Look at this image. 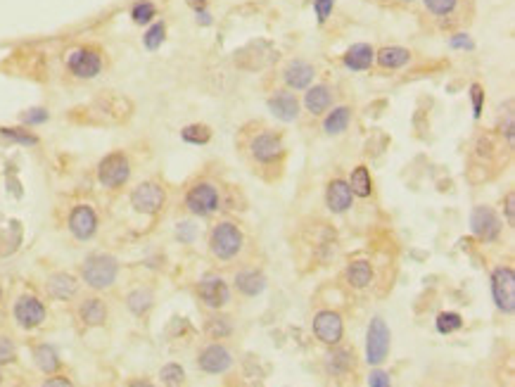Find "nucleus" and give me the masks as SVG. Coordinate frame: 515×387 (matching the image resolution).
Here are the masks:
<instances>
[{
    "instance_id": "nucleus-7",
    "label": "nucleus",
    "mask_w": 515,
    "mask_h": 387,
    "mask_svg": "<svg viewBox=\"0 0 515 387\" xmlns=\"http://www.w3.org/2000/svg\"><path fill=\"white\" fill-rule=\"evenodd\" d=\"M164 202H166L164 188L159 183H154V181H145V183H141L131 192L133 209L141 214H147V217H154V214L162 212Z\"/></svg>"
},
{
    "instance_id": "nucleus-25",
    "label": "nucleus",
    "mask_w": 515,
    "mask_h": 387,
    "mask_svg": "<svg viewBox=\"0 0 515 387\" xmlns=\"http://www.w3.org/2000/svg\"><path fill=\"white\" fill-rule=\"evenodd\" d=\"M76 287H79V283L69 273H53L48 278V292L55 300H71L76 295Z\"/></svg>"
},
{
    "instance_id": "nucleus-1",
    "label": "nucleus",
    "mask_w": 515,
    "mask_h": 387,
    "mask_svg": "<svg viewBox=\"0 0 515 387\" xmlns=\"http://www.w3.org/2000/svg\"><path fill=\"white\" fill-rule=\"evenodd\" d=\"M240 147L242 154L247 157V162L252 164V169L257 174H262L264 179L273 181L278 179L287 157V147L282 141V134L273 129L259 126V131H240Z\"/></svg>"
},
{
    "instance_id": "nucleus-9",
    "label": "nucleus",
    "mask_w": 515,
    "mask_h": 387,
    "mask_svg": "<svg viewBox=\"0 0 515 387\" xmlns=\"http://www.w3.org/2000/svg\"><path fill=\"white\" fill-rule=\"evenodd\" d=\"M219 190L216 186L207 183V181H199L188 190L186 195V207L190 209L195 217H209L219 209Z\"/></svg>"
},
{
    "instance_id": "nucleus-47",
    "label": "nucleus",
    "mask_w": 515,
    "mask_h": 387,
    "mask_svg": "<svg viewBox=\"0 0 515 387\" xmlns=\"http://www.w3.org/2000/svg\"><path fill=\"white\" fill-rule=\"evenodd\" d=\"M197 21H199V24H204V26H209V24H212V15H209L207 10H197Z\"/></svg>"
},
{
    "instance_id": "nucleus-31",
    "label": "nucleus",
    "mask_w": 515,
    "mask_h": 387,
    "mask_svg": "<svg viewBox=\"0 0 515 387\" xmlns=\"http://www.w3.org/2000/svg\"><path fill=\"white\" fill-rule=\"evenodd\" d=\"M33 357H36V366L41 368L43 373H55V370L60 368V357H57V352H55L50 345L36 347Z\"/></svg>"
},
{
    "instance_id": "nucleus-34",
    "label": "nucleus",
    "mask_w": 515,
    "mask_h": 387,
    "mask_svg": "<svg viewBox=\"0 0 515 387\" xmlns=\"http://www.w3.org/2000/svg\"><path fill=\"white\" fill-rule=\"evenodd\" d=\"M164 36H166V26L164 21H157V24H152L147 29V34L143 36V43H145L147 51H157L159 46L164 43Z\"/></svg>"
},
{
    "instance_id": "nucleus-36",
    "label": "nucleus",
    "mask_w": 515,
    "mask_h": 387,
    "mask_svg": "<svg viewBox=\"0 0 515 387\" xmlns=\"http://www.w3.org/2000/svg\"><path fill=\"white\" fill-rule=\"evenodd\" d=\"M207 330H209V335L214 337H226V335H231L233 333V323H231V318L228 316H212L209 318V323H207Z\"/></svg>"
},
{
    "instance_id": "nucleus-21",
    "label": "nucleus",
    "mask_w": 515,
    "mask_h": 387,
    "mask_svg": "<svg viewBox=\"0 0 515 387\" xmlns=\"http://www.w3.org/2000/svg\"><path fill=\"white\" fill-rule=\"evenodd\" d=\"M330 102H332V91L325 84L311 86L307 93H304V107H307V112L314 114V117L328 112Z\"/></svg>"
},
{
    "instance_id": "nucleus-18",
    "label": "nucleus",
    "mask_w": 515,
    "mask_h": 387,
    "mask_svg": "<svg viewBox=\"0 0 515 387\" xmlns=\"http://www.w3.org/2000/svg\"><path fill=\"white\" fill-rule=\"evenodd\" d=\"M266 105H269V112L275 119L285 121V124H290V121H295L299 117V100L295 93L290 91H275Z\"/></svg>"
},
{
    "instance_id": "nucleus-11",
    "label": "nucleus",
    "mask_w": 515,
    "mask_h": 387,
    "mask_svg": "<svg viewBox=\"0 0 515 387\" xmlns=\"http://www.w3.org/2000/svg\"><path fill=\"white\" fill-rule=\"evenodd\" d=\"M470 231L475 237H480L482 242H494L501 235V219L496 217V212L487 204H478L470 214Z\"/></svg>"
},
{
    "instance_id": "nucleus-48",
    "label": "nucleus",
    "mask_w": 515,
    "mask_h": 387,
    "mask_svg": "<svg viewBox=\"0 0 515 387\" xmlns=\"http://www.w3.org/2000/svg\"><path fill=\"white\" fill-rule=\"evenodd\" d=\"M43 385H46V387H53V385H62V387H69L71 383H69V380H66V378H53V380H46V383H43Z\"/></svg>"
},
{
    "instance_id": "nucleus-4",
    "label": "nucleus",
    "mask_w": 515,
    "mask_h": 387,
    "mask_svg": "<svg viewBox=\"0 0 515 387\" xmlns=\"http://www.w3.org/2000/svg\"><path fill=\"white\" fill-rule=\"evenodd\" d=\"M83 280L93 287V290H105L114 283L116 273H119V264L109 254H93L83 264Z\"/></svg>"
},
{
    "instance_id": "nucleus-51",
    "label": "nucleus",
    "mask_w": 515,
    "mask_h": 387,
    "mask_svg": "<svg viewBox=\"0 0 515 387\" xmlns=\"http://www.w3.org/2000/svg\"><path fill=\"white\" fill-rule=\"evenodd\" d=\"M0 300H3V290H0Z\"/></svg>"
},
{
    "instance_id": "nucleus-44",
    "label": "nucleus",
    "mask_w": 515,
    "mask_h": 387,
    "mask_svg": "<svg viewBox=\"0 0 515 387\" xmlns=\"http://www.w3.org/2000/svg\"><path fill=\"white\" fill-rule=\"evenodd\" d=\"M179 237H181V242H192V237H195V226H192L190 221L179 224Z\"/></svg>"
},
{
    "instance_id": "nucleus-40",
    "label": "nucleus",
    "mask_w": 515,
    "mask_h": 387,
    "mask_svg": "<svg viewBox=\"0 0 515 387\" xmlns=\"http://www.w3.org/2000/svg\"><path fill=\"white\" fill-rule=\"evenodd\" d=\"M470 100H473V114L475 119L482 117V105H485V91H482L480 84L470 86Z\"/></svg>"
},
{
    "instance_id": "nucleus-30",
    "label": "nucleus",
    "mask_w": 515,
    "mask_h": 387,
    "mask_svg": "<svg viewBox=\"0 0 515 387\" xmlns=\"http://www.w3.org/2000/svg\"><path fill=\"white\" fill-rule=\"evenodd\" d=\"M152 302H154V297H152V292L150 290H133L129 297H126V304H129V309L136 316H145V314L152 309Z\"/></svg>"
},
{
    "instance_id": "nucleus-14",
    "label": "nucleus",
    "mask_w": 515,
    "mask_h": 387,
    "mask_svg": "<svg viewBox=\"0 0 515 387\" xmlns=\"http://www.w3.org/2000/svg\"><path fill=\"white\" fill-rule=\"evenodd\" d=\"M15 318H17V323L26 330L38 328V325L46 321V307H43V302L36 300V297L24 295L15 304Z\"/></svg>"
},
{
    "instance_id": "nucleus-26",
    "label": "nucleus",
    "mask_w": 515,
    "mask_h": 387,
    "mask_svg": "<svg viewBox=\"0 0 515 387\" xmlns=\"http://www.w3.org/2000/svg\"><path fill=\"white\" fill-rule=\"evenodd\" d=\"M370 280H373V267H370V262L356 259V262H352L347 267V283L352 287L361 290V287L370 285Z\"/></svg>"
},
{
    "instance_id": "nucleus-23",
    "label": "nucleus",
    "mask_w": 515,
    "mask_h": 387,
    "mask_svg": "<svg viewBox=\"0 0 515 387\" xmlns=\"http://www.w3.org/2000/svg\"><path fill=\"white\" fill-rule=\"evenodd\" d=\"M411 57H413L411 51L401 46H387L375 53V62H378L382 69H401L411 62Z\"/></svg>"
},
{
    "instance_id": "nucleus-49",
    "label": "nucleus",
    "mask_w": 515,
    "mask_h": 387,
    "mask_svg": "<svg viewBox=\"0 0 515 387\" xmlns=\"http://www.w3.org/2000/svg\"><path fill=\"white\" fill-rule=\"evenodd\" d=\"M188 5H190V8H195V12H197V10L207 8V0H188Z\"/></svg>"
},
{
    "instance_id": "nucleus-8",
    "label": "nucleus",
    "mask_w": 515,
    "mask_h": 387,
    "mask_svg": "<svg viewBox=\"0 0 515 387\" xmlns=\"http://www.w3.org/2000/svg\"><path fill=\"white\" fill-rule=\"evenodd\" d=\"M66 69L76 79H96L102 71V55L96 48H76L66 55Z\"/></svg>"
},
{
    "instance_id": "nucleus-16",
    "label": "nucleus",
    "mask_w": 515,
    "mask_h": 387,
    "mask_svg": "<svg viewBox=\"0 0 515 387\" xmlns=\"http://www.w3.org/2000/svg\"><path fill=\"white\" fill-rule=\"evenodd\" d=\"M69 231L79 240H91L98 231V217L93 212V207L88 204H79V207L71 209L69 214Z\"/></svg>"
},
{
    "instance_id": "nucleus-22",
    "label": "nucleus",
    "mask_w": 515,
    "mask_h": 387,
    "mask_svg": "<svg viewBox=\"0 0 515 387\" xmlns=\"http://www.w3.org/2000/svg\"><path fill=\"white\" fill-rule=\"evenodd\" d=\"M235 287L240 295L257 297V295H262L264 287H266V276L257 269H245L235 276Z\"/></svg>"
},
{
    "instance_id": "nucleus-28",
    "label": "nucleus",
    "mask_w": 515,
    "mask_h": 387,
    "mask_svg": "<svg viewBox=\"0 0 515 387\" xmlns=\"http://www.w3.org/2000/svg\"><path fill=\"white\" fill-rule=\"evenodd\" d=\"M349 121H352V109H349V107H335L328 117L323 119V131L328 136L345 134Z\"/></svg>"
},
{
    "instance_id": "nucleus-27",
    "label": "nucleus",
    "mask_w": 515,
    "mask_h": 387,
    "mask_svg": "<svg viewBox=\"0 0 515 387\" xmlns=\"http://www.w3.org/2000/svg\"><path fill=\"white\" fill-rule=\"evenodd\" d=\"M79 314L86 325H102L105 321H107V307H105V302L98 300V297H91V300L83 302Z\"/></svg>"
},
{
    "instance_id": "nucleus-5",
    "label": "nucleus",
    "mask_w": 515,
    "mask_h": 387,
    "mask_svg": "<svg viewBox=\"0 0 515 387\" xmlns=\"http://www.w3.org/2000/svg\"><path fill=\"white\" fill-rule=\"evenodd\" d=\"M390 328L380 316H375L368 325V335H365V361L380 366L390 354Z\"/></svg>"
},
{
    "instance_id": "nucleus-17",
    "label": "nucleus",
    "mask_w": 515,
    "mask_h": 387,
    "mask_svg": "<svg viewBox=\"0 0 515 387\" xmlns=\"http://www.w3.org/2000/svg\"><path fill=\"white\" fill-rule=\"evenodd\" d=\"M316 76L314 64H309L307 60H290L282 69V81L290 91H304V88L311 86Z\"/></svg>"
},
{
    "instance_id": "nucleus-2",
    "label": "nucleus",
    "mask_w": 515,
    "mask_h": 387,
    "mask_svg": "<svg viewBox=\"0 0 515 387\" xmlns=\"http://www.w3.org/2000/svg\"><path fill=\"white\" fill-rule=\"evenodd\" d=\"M425 12L440 24V29H456L473 17V0H423Z\"/></svg>"
},
{
    "instance_id": "nucleus-19",
    "label": "nucleus",
    "mask_w": 515,
    "mask_h": 387,
    "mask_svg": "<svg viewBox=\"0 0 515 387\" xmlns=\"http://www.w3.org/2000/svg\"><path fill=\"white\" fill-rule=\"evenodd\" d=\"M354 202V192L349 188L347 181L342 179H332L328 188H325V204L332 214H345Z\"/></svg>"
},
{
    "instance_id": "nucleus-50",
    "label": "nucleus",
    "mask_w": 515,
    "mask_h": 387,
    "mask_svg": "<svg viewBox=\"0 0 515 387\" xmlns=\"http://www.w3.org/2000/svg\"><path fill=\"white\" fill-rule=\"evenodd\" d=\"M397 3H404V5H411V3H415V0H397Z\"/></svg>"
},
{
    "instance_id": "nucleus-42",
    "label": "nucleus",
    "mask_w": 515,
    "mask_h": 387,
    "mask_svg": "<svg viewBox=\"0 0 515 387\" xmlns=\"http://www.w3.org/2000/svg\"><path fill=\"white\" fill-rule=\"evenodd\" d=\"M368 385L370 387H390L392 380H390V375H387L385 370H373V373H370V378H368Z\"/></svg>"
},
{
    "instance_id": "nucleus-32",
    "label": "nucleus",
    "mask_w": 515,
    "mask_h": 387,
    "mask_svg": "<svg viewBox=\"0 0 515 387\" xmlns=\"http://www.w3.org/2000/svg\"><path fill=\"white\" fill-rule=\"evenodd\" d=\"M181 138L190 145H207L212 141V129L207 124H190L181 131Z\"/></svg>"
},
{
    "instance_id": "nucleus-12",
    "label": "nucleus",
    "mask_w": 515,
    "mask_h": 387,
    "mask_svg": "<svg viewBox=\"0 0 515 387\" xmlns=\"http://www.w3.org/2000/svg\"><path fill=\"white\" fill-rule=\"evenodd\" d=\"M314 335L318 337L323 345H340L342 335H345V323H342V316L337 312H330V309H323L314 316Z\"/></svg>"
},
{
    "instance_id": "nucleus-29",
    "label": "nucleus",
    "mask_w": 515,
    "mask_h": 387,
    "mask_svg": "<svg viewBox=\"0 0 515 387\" xmlns=\"http://www.w3.org/2000/svg\"><path fill=\"white\" fill-rule=\"evenodd\" d=\"M349 188H352V192L356 197H370V192H373V179H370V171L368 167H356L352 171V176H349Z\"/></svg>"
},
{
    "instance_id": "nucleus-13",
    "label": "nucleus",
    "mask_w": 515,
    "mask_h": 387,
    "mask_svg": "<svg viewBox=\"0 0 515 387\" xmlns=\"http://www.w3.org/2000/svg\"><path fill=\"white\" fill-rule=\"evenodd\" d=\"M197 295L209 309H221L231 300V290L221 276H204L197 283Z\"/></svg>"
},
{
    "instance_id": "nucleus-3",
    "label": "nucleus",
    "mask_w": 515,
    "mask_h": 387,
    "mask_svg": "<svg viewBox=\"0 0 515 387\" xmlns=\"http://www.w3.org/2000/svg\"><path fill=\"white\" fill-rule=\"evenodd\" d=\"M242 245H245V235H242V231L237 228L235 224H231V221H221V224H216L212 228L209 250H212L214 257L221 259V262H228V259L237 257Z\"/></svg>"
},
{
    "instance_id": "nucleus-41",
    "label": "nucleus",
    "mask_w": 515,
    "mask_h": 387,
    "mask_svg": "<svg viewBox=\"0 0 515 387\" xmlns=\"http://www.w3.org/2000/svg\"><path fill=\"white\" fill-rule=\"evenodd\" d=\"M15 345H12V340L10 337H0V363H10V361H15Z\"/></svg>"
},
{
    "instance_id": "nucleus-46",
    "label": "nucleus",
    "mask_w": 515,
    "mask_h": 387,
    "mask_svg": "<svg viewBox=\"0 0 515 387\" xmlns=\"http://www.w3.org/2000/svg\"><path fill=\"white\" fill-rule=\"evenodd\" d=\"M451 48H473V43H470V38L465 36V34H456V36H451Z\"/></svg>"
},
{
    "instance_id": "nucleus-6",
    "label": "nucleus",
    "mask_w": 515,
    "mask_h": 387,
    "mask_svg": "<svg viewBox=\"0 0 515 387\" xmlns=\"http://www.w3.org/2000/svg\"><path fill=\"white\" fill-rule=\"evenodd\" d=\"M491 295H494L498 312H515V273L511 267H498L491 273Z\"/></svg>"
},
{
    "instance_id": "nucleus-33",
    "label": "nucleus",
    "mask_w": 515,
    "mask_h": 387,
    "mask_svg": "<svg viewBox=\"0 0 515 387\" xmlns=\"http://www.w3.org/2000/svg\"><path fill=\"white\" fill-rule=\"evenodd\" d=\"M463 328V318L461 314H453V312H444L437 316V330H440L442 335H451L456 333V330Z\"/></svg>"
},
{
    "instance_id": "nucleus-35",
    "label": "nucleus",
    "mask_w": 515,
    "mask_h": 387,
    "mask_svg": "<svg viewBox=\"0 0 515 387\" xmlns=\"http://www.w3.org/2000/svg\"><path fill=\"white\" fill-rule=\"evenodd\" d=\"M131 17L136 24H150V21L157 17V8H154L152 3H147V0L145 3H138V5H133Z\"/></svg>"
},
{
    "instance_id": "nucleus-45",
    "label": "nucleus",
    "mask_w": 515,
    "mask_h": 387,
    "mask_svg": "<svg viewBox=\"0 0 515 387\" xmlns=\"http://www.w3.org/2000/svg\"><path fill=\"white\" fill-rule=\"evenodd\" d=\"M506 221H508V226H515V192L513 190L506 195Z\"/></svg>"
},
{
    "instance_id": "nucleus-15",
    "label": "nucleus",
    "mask_w": 515,
    "mask_h": 387,
    "mask_svg": "<svg viewBox=\"0 0 515 387\" xmlns=\"http://www.w3.org/2000/svg\"><path fill=\"white\" fill-rule=\"evenodd\" d=\"M197 366L202 368L204 373L219 375V373H226V370L233 366V357L224 345H209L199 352Z\"/></svg>"
},
{
    "instance_id": "nucleus-10",
    "label": "nucleus",
    "mask_w": 515,
    "mask_h": 387,
    "mask_svg": "<svg viewBox=\"0 0 515 387\" xmlns=\"http://www.w3.org/2000/svg\"><path fill=\"white\" fill-rule=\"evenodd\" d=\"M131 176V164L124 152H112L100 162L98 179L105 188H121Z\"/></svg>"
},
{
    "instance_id": "nucleus-37",
    "label": "nucleus",
    "mask_w": 515,
    "mask_h": 387,
    "mask_svg": "<svg viewBox=\"0 0 515 387\" xmlns=\"http://www.w3.org/2000/svg\"><path fill=\"white\" fill-rule=\"evenodd\" d=\"M159 378H162L164 385H181L186 380V370H183L179 363H166V366L159 370Z\"/></svg>"
},
{
    "instance_id": "nucleus-20",
    "label": "nucleus",
    "mask_w": 515,
    "mask_h": 387,
    "mask_svg": "<svg viewBox=\"0 0 515 387\" xmlns=\"http://www.w3.org/2000/svg\"><path fill=\"white\" fill-rule=\"evenodd\" d=\"M342 62H345L347 69L352 71H365L373 67L375 62V51L373 46H368V43H354L349 51L342 55Z\"/></svg>"
},
{
    "instance_id": "nucleus-43",
    "label": "nucleus",
    "mask_w": 515,
    "mask_h": 387,
    "mask_svg": "<svg viewBox=\"0 0 515 387\" xmlns=\"http://www.w3.org/2000/svg\"><path fill=\"white\" fill-rule=\"evenodd\" d=\"M24 124H43V121H48V112L46 109H29V112L21 117Z\"/></svg>"
},
{
    "instance_id": "nucleus-39",
    "label": "nucleus",
    "mask_w": 515,
    "mask_h": 387,
    "mask_svg": "<svg viewBox=\"0 0 515 387\" xmlns=\"http://www.w3.org/2000/svg\"><path fill=\"white\" fill-rule=\"evenodd\" d=\"M0 134H3L5 138H10V141H15V143H21V145H36L38 143L36 136H29V134H24V131H17V129H0Z\"/></svg>"
},
{
    "instance_id": "nucleus-24",
    "label": "nucleus",
    "mask_w": 515,
    "mask_h": 387,
    "mask_svg": "<svg viewBox=\"0 0 515 387\" xmlns=\"http://www.w3.org/2000/svg\"><path fill=\"white\" fill-rule=\"evenodd\" d=\"M325 370H328V375H332V378H345V375H349V370H354V352L342 350V347L328 352V357H325Z\"/></svg>"
},
{
    "instance_id": "nucleus-38",
    "label": "nucleus",
    "mask_w": 515,
    "mask_h": 387,
    "mask_svg": "<svg viewBox=\"0 0 515 387\" xmlns=\"http://www.w3.org/2000/svg\"><path fill=\"white\" fill-rule=\"evenodd\" d=\"M332 8H335V0H314V12L318 24H325L332 15Z\"/></svg>"
}]
</instances>
